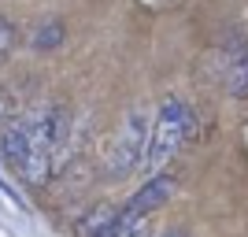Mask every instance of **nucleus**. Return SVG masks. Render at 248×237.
<instances>
[{
  "mask_svg": "<svg viewBox=\"0 0 248 237\" xmlns=\"http://www.w3.org/2000/svg\"><path fill=\"white\" fill-rule=\"evenodd\" d=\"M193 134V111L178 96H167L159 108H155V119H152V134H148V148H145V178L163 174V167L182 152V144L189 141Z\"/></svg>",
  "mask_w": 248,
  "mask_h": 237,
  "instance_id": "2",
  "label": "nucleus"
},
{
  "mask_svg": "<svg viewBox=\"0 0 248 237\" xmlns=\"http://www.w3.org/2000/svg\"><path fill=\"white\" fill-rule=\"evenodd\" d=\"M226 82H230V93H233V96H248V48H245V45H237L233 56H230Z\"/></svg>",
  "mask_w": 248,
  "mask_h": 237,
  "instance_id": "6",
  "label": "nucleus"
},
{
  "mask_svg": "<svg viewBox=\"0 0 248 237\" xmlns=\"http://www.w3.org/2000/svg\"><path fill=\"white\" fill-rule=\"evenodd\" d=\"M100 237H148L145 222H126V219H119L111 230H104Z\"/></svg>",
  "mask_w": 248,
  "mask_h": 237,
  "instance_id": "7",
  "label": "nucleus"
},
{
  "mask_svg": "<svg viewBox=\"0 0 248 237\" xmlns=\"http://www.w3.org/2000/svg\"><path fill=\"white\" fill-rule=\"evenodd\" d=\"M11 41H15V33H11V26L8 22H0V60L11 52Z\"/></svg>",
  "mask_w": 248,
  "mask_h": 237,
  "instance_id": "9",
  "label": "nucleus"
},
{
  "mask_svg": "<svg viewBox=\"0 0 248 237\" xmlns=\"http://www.w3.org/2000/svg\"><path fill=\"white\" fill-rule=\"evenodd\" d=\"M22 130H26V152H22L19 174L30 186H45L56 171V152L67 134V111L60 104H45L33 111H22Z\"/></svg>",
  "mask_w": 248,
  "mask_h": 237,
  "instance_id": "1",
  "label": "nucleus"
},
{
  "mask_svg": "<svg viewBox=\"0 0 248 237\" xmlns=\"http://www.w3.org/2000/svg\"><path fill=\"white\" fill-rule=\"evenodd\" d=\"M60 41H63L60 22H48V26H45V33H37V30H33V48H56Z\"/></svg>",
  "mask_w": 248,
  "mask_h": 237,
  "instance_id": "8",
  "label": "nucleus"
},
{
  "mask_svg": "<svg viewBox=\"0 0 248 237\" xmlns=\"http://www.w3.org/2000/svg\"><path fill=\"white\" fill-rule=\"evenodd\" d=\"M148 134H152V119L145 108L126 115V123L119 126L111 148H108V174L111 178H126L130 171L145 163V148H148Z\"/></svg>",
  "mask_w": 248,
  "mask_h": 237,
  "instance_id": "3",
  "label": "nucleus"
},
{
  "mask_svg": "<svg viewBox=\"0 0 248 237\" xmlns=\"http://www.w3.org/2000/svg\"><path fill=\"white\" fill-rule=\"evenodd\" d=\"M170 193H174V178H170V174L148 178L145 186H141V189H137V193L123 204V219H126V222H145L155 207H163L167 200H170Z\"/></svg>",
  "mask_w": 248,
  "mask_h": 237,
  "instance_id": "4",
  "label": "nucleus"
},
{
  "mask_svg": "<svg viewBox=\"0 0 248 237\" xmlns=\"http://www.w3.org/2000/svg\"><path fill=\"white\" fill-rule=\"evenodd\" d=\"M167 237H186V234H167Z\"/></svg>",
  "mask_w": 248,
  "mask_h": 237,
  "instance_id": "11",
  "label": "nucleus"
},
{
  "mask_svg": "<svg viewBox=\"0 0 248 237\" xmlns=\"http://www.w3.org/2000/svg\"><path fill=\"white\" fill-rule=\"evenodd\" d=\"M8 115H11V93H4V89H0V123H4Z\"/></svg>",
  "mask_w": 248,
  "mask_h": 237,
  "instance_id": "10",
  "label": "nucleus"
},
{
  "mask_svg": "<svg viewBox=\"0 0 248 237\" xmlns=\"http://www.w3.org/2000/svg\"><path fill=\"white\" fill-rule=\"evenodd\" d=\"M119 219H123V207L119 204H96L74 222V234L78 237H100L104 230H111Z\"/></svg>",
  "mask_w": 248,
  "mask_h": 237,
  "instance_id": "5",
  "label": "nucleus"
}]
</instances>
